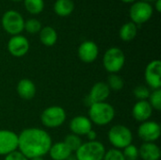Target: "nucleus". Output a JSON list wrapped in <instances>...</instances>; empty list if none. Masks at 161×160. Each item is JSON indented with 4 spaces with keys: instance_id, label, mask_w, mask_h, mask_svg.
Returning <instances> with one entry per match:
<instances>
[{
    "instance_id": "nucleus-37",
    "label": "nucleus",
    "mask_w": 161,
    "mask_h": 160,
    "mask_svg": "<svg viewBox=\"0 0 161 160\" xmlns=\"http://www.w3.org/2000/svg\"><path fill=\"white\" fill-rule=\"evenodd\" d=\"M11 1H13V2H20V1H23V0H11Z\"/></svg>"
},
{
    "instance_id": "nucleus-7",
    "label": "nucleus",
    "mask_w": 161,
    "mask_h": 160,
    "mask_svg": "<svg viewBox=\"0 0 161 160\" xmlns=\"http://www.w3.org/2000/svg\"><path fill=\"white\" fill-rule=\"evenodd\" d=\"M66 120V112L59 106L46 108L41 114V122L47 128H57L63 124Z\"/></svg>"
},
{
    "instance_id": "nucleus-17",
    "label": "nucleus",
    "mask_w": 161,
    "mask_h": 160,
    "mask_svg": "<svg viewBox=\"0 0 161 160\" xmlns=\"http://www.w3.org/2000/svg\"><path fill=\"white\" fill-rule=\"evenodd\" d=\"M16 91L22 99L31 100L35 97L37 89L32 80L28 78H23L18 82Z\"/></svg>"
},
{
    "instance_id": "nucleus-10",
    "label": "nucleus",
    "mask_w": 161,
    "mask_h": 160,
    "mask_svg": "<svg viewBox=\"0 0 161 160\" xmlns=\"http://www.w3.org/2000/svg\"><path fill=\"white\" fill-rule=\"evenodd\" d=\"M144 78L147 85L153 90L161 88V61L154 59L148 63L144 72Z\"/></svg>"
},
{
    "instance_id": "nucleus-22",
    "label": "nucleus",
    "mask_w": 161,
    "mask_h": 160,
    "mask_svg": "<svg viewBox=\"0 0 161 160\" xmlns=\"http://www.w3.org/2000/svg\"><path fill=\"white\" fill-rule=\"evenodd\" d=\"M138 33V25L133 22H128L123 25L119 31L120 39L124 41H133Z\"/></svg>"
},
{
    "instance_id": "nucleus-8",
    "label": "nucleus",
    "mask_w": 161,
    "mask_h": 160,
    "mask_svg": "<svg viewBox=\"0 0 161 160\" xmlns=\"http://www.w3.org/2000/svg\"><path fill=\"white\" fill-rule=\"evenodd\" d=\"M153 11L154 9L151 4L143 1H138L130 7L129 16L131 22L138 25L148 22L153 16Z\"/></svg>"
},
{
    "instance_id": "nucleus-24",
    "label": "nucleus",
    "mask_w": 161,
    "mask_h": 160,
    "mask_svg": "<svg viewBox=\"0 0 161 160\" xmlns=\"http://www.w3.org/2000/svg\"><path fill=\"white\" fill-rule=\"evenodd\" d=\"M107 85L108 86L109 90L114 91H121L124 86L125 82L124 79L117 74H110L108 77V81L106 82Z\"/></svg>"
},
{
    "instance_id": "nucleus-33",
    "label": "nucleus",
    "mask_w": 161,
    "mask_h": 160,
    "mask_svg": "<svg viewBox=\"0 0 161 160\" xmlns=\"http://www.w3.org/2000/svg\"><path fill=\"white\" fill-rule=\"evenodd\" d=\"M155 8L158 12L161 11V0H156L155 1Z\"/></svg>"
},
{
    "instance_id": "nucleus-19",
    "label": "nucleus",
    "mask_w": 161,
    "mask_h": 160,
    "mask_svg": "<svg viewBox=\"0 0 161 160\" xmlns=\"http://www.w3.org/2000/svg\"><path fill=\"white\" fill-rule=\"evenodd\" d=\"M48 154L52 160H68L72 156L71 150L63 141L52 143Z\"/></svg>"
},
{
    "instance_id": "nucleus-34",
    "label": "nucleus",
    "mask_w": 161,
    "mask_h": 160,
    "mask_svg": "<svg viewBox=\"0 0 161 160\" xmlns=\"http://www.w3.org/2000/svg\"><path fill=\"white\" fill-rule=\"evenodd\" d=\"M122 2H124V3H133V2H135L136 0H121Z\"/></svg>"
},
{
    "instance_id": "nucleus-32",
    "label": "nucleus",
    "mask_w": 161,
    "mask_h": 160,
    "mask_svg": "<svg viewBox=\"0 0 161 160\" xmlns=\"http://www.w3.org/2000/svg\"><path fill=\"white\" fill-rule=\"evenodd\" d=\"M87 138H88V140H89V141H96V137H97V134H96V132L94 131V130H91L87 135Z\"/></svg>"
},
{
    "instance_id": "nucleus-15",
    "label": "nucleus",
    "mask_w": 161,
    "mask_h": 160,
    "mask_svg": "<svg viewBox=\"0 0 161 160\" xmlns=\"http://www.w3.org/2000/svg\"><path fill=\"white\" fill-rule=\"evenodd\" d=\"M69 128L71 132L77 136H86L92 129V123L86 116H75L74 117L70 124Z\"/></svg>"
},
{
    "instance_id": "nucleus-6",
    "label": "nucleus",
    "mask_w": 161,
    "mask_h": 160,
    "mask_svg": "<svg viewBox=\"0 0 161 160\" xmlns=\"http://www.w3.org/2000/svg\"><path fill=\"white\" fill-rule=\"evenodd\" d=\"M1 24L3 29L12 36L20 35V33L24 30L25 20L20 12L14 9L7 10L1 19Z\"/></svg>"
},
{
    "instance_id": "nucleus-2",
    "label": "nucleus",
    "mask_w": 161,
    "mask_h": 160,
    "mask_svg": "<svg viewBox=\"0 0 161 160\" xmlns=\"http://www.w3.org/2000/svg\"><path fill=\"white\" fill-rule=\"evenodd\" d=\"M115 117V109L107 102L94 103L89 108V119L96 125L104 126L112 122Z\"/></svg>"
},
{
    "instance_id": "nucleus-23",
    "label": "nucleus",
    "mask_w": 161,
    "mask_h": 160,
    "mask_svg": "<svg viewBox=\"0 0 161 160\" xmlns=\"http://www.w3.org/2000/svg\"><path fill=\"white\" fill-rule=\"evenodd\" d=\"M25 8L30 14H40L42 12L44 8V1L43 0H24Z\"/></svg>"
},
{
    "instance_id": "nucleus-31",
    "label": "nucleus",
    "mask_w": 161,
    "mask_h": 160,
    "mask_svg": "<svg viewBox=\"0 0 161 160\" xmlns=\"http://www.w3.org/2000/svg\"><path fill=\"white\" fill-rule=\"evenodd\" d=\"M4 160H28L23 154H21L19 151H15L12 152L10 154H8V156L5 157Z\"/></svg>"
},
{
    "instance_id": "nucleus-5",
    "label": "nucleus",
    "mask_w": 161,
    "mask_h": 160,
    "mask_svg": "<svg viewBox=\"0 0 161 160\" xmlns=\"http://www.w3.org/2000/svg\"><path fill=\"white\" fill-rule=\"evenodd\" d=\"M125 63V56L124 51L119 47L108 48L103 57V65L105 70L109 74L119 73Z\"/></svg>"
},
{
    "instance_id": "nucleus-29",
    "label": "nucleus",
    "mask_w": 161,
    "mask_h": 160,
    "mask_svg": "<svg viewBox=\"0 0 161 160\" xmlns=\"http://www.w3.org/2000/svg\"><path fill=\"white\" fill-rule=\"evenodd\" d=\"M133 94L138 99V101H142V100H146L149 98L150 91L146 86L140 85V86H137L133 90Z\"/></svg>"
},
{
    "instance_id": "nucleus-38",
    "label": "nucleus",
    "mask_w": 161,
    "mask_h": 160,
    "mask_svg": "<svg viewBox=\"0 0 161 160\" xmlns=\"http://www.w3.org/2000/svg\"><path fill=\"white\" fill-rule=\"evenodd\" d=\"M68 160H69V159H68Z\"/></svg>"
},
{
    "instance_id": "nucleus-30",
    "label": "nucleus",
    "mask_w": 161,
    "mask_h": 160,
    "mask_svg": "<svg viewBox=\"0 0 161 160\" xmlns=\"http://www.w3.org/2000/svg\"><path fill=\"white\" fill-rule=\"evenodd\" d=\"M103 160H125V158L121 150L112 148L108 151H106Z\"/></svg>"
},
{
    "instance_id": "nucleus-21",
    "label": "nucleus",
    "mask_w": 161,
    "mask_h": 160,
    "mask_svg": "<svg viewBox=\"0 0 161 160\" xmlns=\"http://www.w3.org/2000/svg\"><path fill=\"white\" fill-rule=\"evenodd\" d=\"M75 4L73 0H56L54 3V11L60 17H66L73 13Z\"/></svg>"
},
{
    "instance_id": "nucleus-36",
    "label": "nucleus",
    "mask_w": 161,
    "mask_h": 160,
    "mask_svg": "<svg viewBox=\"0 0 161 160\" xmlns=\"http://www.w3.org/2000/svg\"><path fill=\"white\" fill-rule=\"evenodd\" d=\"M29 160H43V158L42 157H34V158H31Z\"/></svg>"
},
{
    "instance_id": "nucleus-3",
    "label": "nucleus",
    "mask_w": 161,
    "mask_h": 160,
    "mask_svg": "<svg viewBox=\"0 0 161 160\" xmlns=\"http://www.w3.org/2000/svg\"><path fill=\"white\" fill-rule=\"evenodd\" d=\"M108 139L115 149L120 150L132 144L133 134L127 126L116 124L109 129L108 133Z\"/></svg>"
},
{
    "instance_id": "nucleus-26",
    "label": "nucleus",
    "mask_w": 161,
    "mask_h": 160,
    "mask_svg": "<svg viewBox=\"0 0 161 160\" xmlns=\"http://www.w3.org/2000/svg\"><path fill=\"white\" fill-rule=\"evenodd\" d=\"M42 29V23L35 19V18H30L26 21H25V26L24 30H25L29 34H36L39 33Z\"/></svg>"
},
{
    "instance_id": "nucleus-14",
    "label": "nucleus",
    "mask_w": 161,
    "mask_h": 160,
    "mask_svg": "<svg viewBox=\"0 0 161 160\" xmlns=\"http://www.w3.org/2000/svg\"><path fill=\"white\" fill-rule=\"evenodd\" d=\"M109 95H110V90L108 86L107 85V83L97 82L92 87L90 91V93L87 97L88 103L91 106L92 104H94V103L106 102V100L108 98Z\"/></svg>"
},
{
    "instance_id": "nucleus-25",
    "label": "nucleus",
    "mask_w": 161,
    "mask_h": 160,
    "mask_svg": "<svg viewBox=\"0 0 161 160\" xmlns=\"http://www.w3.org/2000/svg\"><path fill=\"white\" fill-rule=\"evenodd\" d=\"M63 142L67 145V147L71 150V152H75L80 146L81 144L83 143L82 142V140L79 136L77 135H75L73 133L67 135L65 138H64V141Z\"/></svg>"
},
{
    "instance_id": "nucleus-4",
    "label": "nucleus",
    "mask_w": 161,
    "mask_h": 160,
    "mask_svg": "<svg viewBox=\"0 0 161 160\" xmlns=\"http://www.w3.org/2000/svg\"><path fill=\"white\" fill-rule=\"evenodd\" d=\"M76 160H103L106 148L101 141H87L75 152Z\"/></svg>"
},
{
    "instance_id": "nucleus-18",
    "label": "nucleus",
    "mask_w": 161,
    "mask_h": 160,
    "mask_svg": "<svg viewBox=\"0 0 161 160\" xmlns=\"http://www.w3.org/2000/svg\"><path fill=\"white\" fill-rule=\"evenodd\" d=\"M160 148L155 142H143L139 149V157L142 160H159Z\"/></svg>"
},
{
    "instance_id": "nucleus-16",
    "label": "nucleus",
    "mask_w": 161,
    "mask_h": 160,
    "mask_svg": "<svg viewBox=\"0 0 161 160\" xmlns=\"http://www.w3.org/2000/svg\"><path fill=\"white\" fill-rule=\"evenodd\" d=\"M153 108L147 100L138 101L132 108L133 118L140 123L146 122L153 114Z\"/></svg>"
},
{
    "instance_id": "nucleus-12",
    "label": "nucleus",
    "mask_w": 161,
    "mask_h": 160,
    "mask_svg": "<svg viewBox=\"0 0 161 160\" xmlns=\"http://www.w3.org/2000/svg\"><path fill=\"white\" fill-rule=\"evenodd\" d=\"M7 48L11 56L15 58H22L26 55L29 50V41L25 36L15 35L8 40Z\"/></svg>"
},
{
    "instance_id": "nucleus-9",
    "label": "nucleus",
    "mask_w": 161,
    "mask_h": 160,
    "mask_svg": "<svg viewBox=\"0 0 161 160\" xmlns=\"http://www.w3.org/2000/svg\"><path fill=\"white\" fill-rule=\"evenodd\" d=\"M160 134V125L154 121L143 122L138 128V135L143 142H155L159 139Z\"/></svg>"
},
{
    "instance_id": "nucleus-27",
    "label": "nucleus",
    "mask_w": 161,
    "mask_h": 160,
    "mask_svg": "<svg viewBox=\"0 0 161 160\" xmlns=\"http://www.w3.org/2000/svg\"><path fill=\"white\" fill-rule=\"evenodd\" d=\"M148 99V102L153 109H156L158 111L161 110V89L153 90V91L150 92Z\"/></svg>"
},
{
    "instance_id": "nucleus-35",
    "label": "nucleus",
    "mask_w": 161,
    "mask_h": 160,
    "mask_svg": "<svg viewBox=\"0 0 161 160\" xmlns=\"http://www.w3.org/2000/svg\"><path fill=\"white\" fill-rule=\"evenodd\" d=\"M142 1H143V2H146V3H151V2H155L156 0H142Z\"/></svg>"
},
{
    "instance_id": "nucleus-1",
    "label": "nucleus",
    "mask_w": 161,
    "mask_h": 160,
    "mask_svg": "<svg viewBox=\"0 0 161 160\" xmlns=\"http://www.w3.org/2000/svg\"><path fill=\"white\" fill-rule=\"evenodd\" d=\"M49 133L38 127L25 128L18 135V150L27 159L42 157L52 145Z\"/></svg>"
},
{
    "instance_id": "nucleus-28",
    "label": "nucleus",
    "mask_w": 161,
    "mask_h": 160,
    "mask_svg": "<svg viewBox=\"0 0 161 160\" xmlns=\"http://www.w3.org/2000/svg\"><path fill=\"white\" fill-rule=\"evenodd\" d=\"M123 155L125 157V160H138L139 158V148L134 145L130 144L124 148Z\"/></svg>"
},
{
    "instance_id": "nucleus-11",
    "label": "nucleus",
    "mask_w": 161,
    "mask_h": 160,
    "mask_svg": "<svg viewBox=\"0 0 161 160\" xmlns=\"http://www.w3.org/2000/svg\"><path fill=\"white\" fill-rule=\"evenodd\" d=\"M18 135L8 129H0V156H8L17 151Z\"/></svg>"
},
{
    "instance_id": "nucleus-13",
    "label": "nucleus",
    "mask_w": 161,
    "mask_h": 160,
    "mask_svg": "<svg viewBox=\"0 0 161 160\" xmlns=\"http://www.w3.org/2000/svg\"><path fill=\"white\" fill-rule=\"evenodd\" d=\"M99 54L97 44L92 41H84L80 43L77 49L79 59L84 63H92L96 60Z\"/></svg>"
},
{
    "instance_id": "nucleus-20",
    "label": "nucleus",
    "mask_w": 161,
    "mask_h": 160,
    "mask_svg": "<svg viewBox=\"0 0 161 160\" xmlns=\"http://www.w3.org/2000/svg\"><path fill=\"white\" fill-rule=\"evenodd\" d=\"M40 33V41L45 46H53L58 41V33L52 26L42 27Z\"/></svg>"
}]
</instances>
